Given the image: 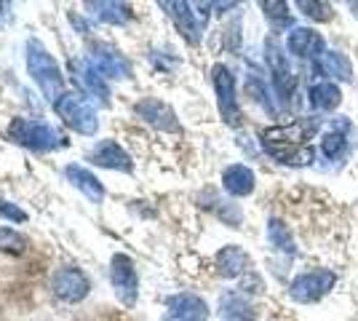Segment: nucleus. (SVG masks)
<instances>
[{"label":"nucleus","instance_id":"1","mask_svg":"<svg viewBox=\"0 0 358 321\" xmlns=\"http://www.w3.org/2000/svg\"><path fill=\"white\" fill-rule=\"evenodd\" d=\"M318 129H321L318 118H297L294 123H286V126L265 129L259 134V142H262L265 153L286 166H308L315 161V150L308 145V139H313Z\"/></svg>","mask_w":358,"mask_h":321},{"label":"nucleus","instance_id":"2","mask_svg":"<svg viewBox=\"0 0 358 321\" xmlns=\"http://www.w3.org/2000/svg\"><path fill=\"white\" fill-rule=\"evenodd\" d=\"M27 67H30L32 80L41 86L45 99L57 105V99L62 97V73L59 67H57V62H54V57L38 41H32L30 46H27Z\"/></svg>","mask_w":358,"mask_h":321},{"label":"nucleus","instance_id":"3","mask_svg":"<svg viewBox=\"0 0 358 321\" xmlns=\"http://www.w3.org/2000/svg\"><path fill=\"white\" fill-rule=\"evenodd\" d=\"M11 137L35 150H57L64 145V137L59 131L51 123L38 121V118H16L11 126Z\"/></svg>","mask_w":358,"mask_h":321},{"label":"nucleus","instance_id":"4","mask_svg":"<svg viewBox=\"0 0 358 321\" xmlns=\"http://www.w3.org/2000/svg\"><path fill=\"white\" fill-rule=\"evenodd\" d=\"M337 284V276L334 271H327V268H318V271H308V273H299L292 287H289V294L294 303H302V306H310V303H318L324 300L329 292L334 290Z\"/></svg>","mask_w":358,"mask_h":321},{"label":"nucleus","instance_id":"5","mask_svg":"<svg viewBox=\"0 0 358 321\" xmlns=\"http://www.w3.org/2000/svg\"><path fill=\"white\" fill-rule=\"evenodd\" d=\"M54 107H57V113H59L62 118L70 123L75 131H80V134H94L99 129L94 107L80 94H62Z\"/></svg>","mask_w":358,"mask_h":321},{"label":"nucleus","instance_id":"6","mask_svg":"<svg viewBox=\"0 0 358 321\" xmlns=\"http://www.w3.org/2000/svg\"><path fill=\"white\" fill-rule=\"evenodd\" d=\"M211 80H214V92H217V105L222 113V121L230 126L241 123V107L238 97H236V78L224 64H214L211 67Z\"/></svg>","mask_w":358,"mask_h":321},{"label":"nucleus","instance_id":"7","mask_svg":"<svg viewBox=\"0 0 358 321\" xmlns=\"http://www.w3.org/2000/svg\"><path fill=\"white\" fill-rule=\"evenodd\" d=\"M268 64H270V78H273L275 94L284 102H292V97L297 92V76L289 67V59H286V54L278 48L275 41H268Z\"/></svg>","mask_w":358,"mask_h":321},{"label":"nucleus","instance_id":"8","mask_svg":"<svg viewBox=\"0 0 358 321\" xmlns=\"http://www.w3.org/2000/svg\"><path fill=\"white\" fill-rule=\"evenodd\" d=\"M110 278H113V287H115V294H118L120 303L134 306L139 278H136V268H134V262H131V257L115 255V257H113V268H110Z\"/></svg>","mask_w":358,"mask_h":321},{"label":"nucleus","instance_id":"9","mask_svg":"<svg viewBox=\"0 0 358 321\" xmlns=\"http://www.w3.org/2000/svg\"><path fill=\"white\" fill-rule=\"evenodd\" d=\"M51 290H54V294H57L59 300H64V303H80V300L89 294L91 284H89V278L80 273L78 268H62V271H57L54 278H51Z\"/></svg>","mask_w":358,"mask_h":321},{"label":"nucleus","instance_id":"10","mask_svg":"<svg viewBox=\"0 0 358 321\" xmlns=\"http://www.w3.org/2000/svg\"><path fill=\"white\" fill-rule=\"evenodd\" d=\"M324 35L313 27H294L286 38L289 54H294L297 59H318L324 57Z\"/></svg>","mask_w":358,"mask_h":321},{"label":"nucleus","instance_id":"11","mask_svg":"<svg viewBox=\"0 0 358 321\" xmlns=\"http://www.w3.org/2000/svg\"><path fill=\"white\" fill-rule=\"evenodd\" d=\"M166 313L177 321H206L209 306L198 294L182 292V294H174V297L166 300Z\"/></svg>","mask_w":358,"mask_h":321},{"label":"nucleus","instance_id":"12","mask_svg":"<svg viewBox=\"0 0 358 321\" xmlns=\"http://www.w3.org/2000/svg\"><path fill=\"white\" fill-rule=\"evenodd\" d=\"M70 67H73L75 83H78L83 92L89 94V97H96V99L107 102L110 89H107V83H105V76L94 67V62L91 59H75Z\"/></svg>","mask_w":358,"mask_h":321},{"label":"nucleus","instance_id":"13","mask_svg":"<svg viewBox=\"0 0 358 321\" xmlns=\"http://www.w3.org/2000/svg\"><path fill=\"white\" fill-rule=\"evenodd\" d=\"M136 115L145 118L150 126L161 129V131H179V121L174 115V110L161 102V99H142L136 105Z\"/></svg>","mask_w":358,"mask_h":321},{"label":"nucleus","instance_id":"14","mask_svg":"<svg viewBox=\"0 0 358 321\" xmlns=\"http://www.w3.org/2000/svg\"><path fill=\"white\" fill-rule=\"evenodd\" d=\"M91 62H94V67L107 78H129L131 76V64L129 59L118 54V51H113V48L107 46H96L91 51Z\"/></svg>","mask_w":358,"mask_h":321},{"label":"nucleus","instance_id":"15","mask_svg":"<svg viewBox=\"0 0 358 321\" xmlns=\"http://www.w3.org/2000/svg\"><path fill=\"white\" fill-rule=\"evenodd\" d=\"M161 8L169 11V16L174 19L177 30L182 32V38L187 43H198L201 41V24L195 19V11H190L193 8L190 3H161Z\"/></svg>","mask_w":358,"mask_h":321},{"label":"nucleus","instance_id":"16","mask_svg":"<svg viewBox=\"0 0 358 321\" xmlns=\"http://www.w3.org/2000/svg\"><path fill=\"white\" fill-rule=\"evenodd\" d=\"M252 268V257L241 246H224L217 252V273L222 278H238Z\"/></svg>","mask_w":358,"mask_h":321},{"label":"nucleus","instance_id":"17","mask_svg":"<svg viewBox=\"0 0 358 321\" xmlns=\"http://www.w3.org/2000/svg\"><path fill=\"white\" fill-rule=\"evenodd\" d=\"M254 183H257L254 180V171L249 166H243V164H233V166H227L222 171V187L230 196H236V199L252 196Z\"/></svg>","mask_w":358,"mask_h":321},{"label":"nucleus","instance_id":"18","mask_svg":"<svg viewBox=\"0 0 358 321\" xmlns=\"http://www.w3.org/2000/svg\"><path fill=\"white\" fill-rule=\"evenodd\" d=\"M91 161L99 164V166L118 169V171H129V169H131V158L123 153V148H120L118 142H113V139L99 142V145L91 150Z\"/></svg>","mask_w":358,"mask_h":321},{"label":"nucleus","instance_id":"19","mask_svg":"<svg viewBox=\"0 0 358 321\" xmlns=\"http://www.w3.org/2000/svg\"><path fill=\"white\" fill-rule=\"evenodd\" d=\"M308 102L313 110H321V113H334L337 107L343 105V92L337 83L331 80H324V83H315L308 92Z\"/></svg>","mask_w":358,"mask_h":321},{"label":"nucleus","instance_id":"20","mask_svg":"<svg viewBox=\"0 0 358 321\" xmlns=\"http://www.w3.org/2000/svg\"><path fill=\"white\" fill-rule=\"evenodd\" d=\"M64 174H67V180L86 196L89 201H94V204H99V201L105 199V190H102V185H99V180L91 174L89 169L83 166H67L64 169Z\"/></svg>","mask_w":358,"mask_h":321},{"label":"nucleus","instance_id":"21","mask_svg":"<svg viewBox=\"0 0 358 321\" xmlns=\"http://www.w3.org/2000/svg\"><path fill=\"white\" fill-rule=\"evenodd\" d=\"M268 238L270 244L275 246L278 252H284L289 257H294L297 255V246H294V236H292V230L286 225L284 220H278V217H273L268 222Z\"/></svg>","mask_w":358,"mask_h":321},{"label":"nucleus","instance_id":"22","mask_svg":"<svg viewBox=\"0 0 358 321\" xmlns=\"http://www.w3.org/2000/svg\"><path fill=\"white\" fill-rule=\"evenodd\" d=\"M321 70L327 76H334L337 80H343V83L353 80V64H350V59L345 57L343 51H327L321 57Z\"/></svg>","mask_w":358,"mask_h":321},{"label":"nucleus","instance_id":"23","mask_svg":"<svg viewBox=\"0 0 358 321\" xmlns=\"http://www.w3.org/2000/svg\"><path fill=\"white\" fill-rule=\"evenodd\" d=\"M262 11H265V16H268V22L273 30H278V32L294 30L292 11H289V6H286L284 0H265V3H262Z\"/></svg>","mask_w":358,"mask_h":321},{"label":"nucleus","instance_id":"24","mask_svg":"<svg viewBox=\"0 0 358 321\" xmlns=\"http://www.w3.org/2000/svg\"><path fill=\"white\" fill-rule=\"evenodd\" d=\"M89 8L91 14H96L102 22H110V24H123L131 19V8L126 3H91Z\"/></svg>","mask_w":358,"mask_h":321},{"label":"nucleus","instance_id":"25","mask_svg":"<svg viewBox=\"0 0 358 321\" xmlns=\"http://www.w3.org/2000/svg\"><path fill=\"white\" fill-rule=\"evenodd\" d=\"M321 150H324V155L327 158H331V161H337L340 155H345V150H348V139H345L343 131H329V134H324V139H321Z\"/></svg>","mask_w":358,"mask_h":321},{"label":"nucleus","instance_id":"26","mask_svg":"<svg viewBox=\"0 0 358 321\" xmlns=\"http://www.w3.org/2000/svg\"><path fill=\"white\" fill-rule=\"evenodd\" d=\"M297 8L313 22H329L331 19V6L324 0H299Z\"/></svg>","mask_w":358,"mask_h":321},{"label":"nucleus","instance_id":"27","mask_svg":"<svg viewBox=\"0 0 358 321\" xmlns=\"http://www.w3.org/2000/svg\"><path fill=\"white\" fill-rule=\"evenodd\" d=\"M0 249L3 252H11V255H22L27 249V238L19 236L11 228H0Z\"/></svg>","mask_w":358,"mask_h":321},{"label":"nucleus","instance_id":"28","mask_svg":"<svg viewBox=\"0 0 358 321\" xmlns=\"http://www.w3.org/2000/svg\"><path fill=\"white\" fill-rule=\"evenodd\" d=\"M0 217H8L11 222H24L27 220V214L22 209H16L14 204H8V201H0Z\"/></svg>","mask_w":358,"mask_h":321}]
</instances>
